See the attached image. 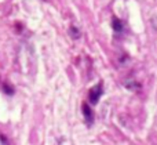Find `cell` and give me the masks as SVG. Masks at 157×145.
<instances>
[{"label":"cell","mask_w":157,"mask_h":145,"mask_svg":"<svg viewBox=\"0 0 157 145\" xmlns=\"http://www.w3.org/2000/svg\"><path fill=\"white\" fill-rule=\"evenodd\" d=\"M123 84H124L125 88H128V90H131V91H136V90H139V88H141L139 82H138V80H135V79H125Z\"/></svg>","instance_id":"cell-2"},{"label":"cell","mask_w":157,"mask_h":145,"mask_svg":"<svg viewBox=\"0 0 157 145\" xmlns=\"http://www.w3.org/2000/svg\"><path fill=\"white\" fill-rule=\"evenodd\" d=\"M69 32H71V35H72V37H73V39H78V37H80V32H78V29L76 26H71Z\"/></svg>","instance_id":"cell-5"},{"label":"cell","mask_w":157,"mask_h":145,"mask_svg":"<svg viewBox=\"0 0 157 145\" xmlns=\"http://www.w3.org/2000/svg\"><path fill=\"white\" fill-rule=\"evenodd\" d=\"M101 94H102V84H97L94 86L92 88H90V93H88V97H90V101L92 104H97L98 100H99Z\"/></svg>","instance_id":"cell-1"},{"label":"cell","mask_w":157,"mask_h":145,"mask_svg":"<svg viewBox=\"0 0 157 145\" xmlns=\"http://www.w3.org/2000/svg\"><path fill=\"white\" fill-rule=\"evenodd\" d=\"M112 25H113V29H114V30H117V32L123 30V22L120 21V19L113 18V22H112Z\"/></svg>","instance_id":"cell-4"},{"label":"cell","mask_w":157,"mask_h":145,"mask_svg":"<svg viewBox=\"0 0 157 145\" xmlns=\"http://www.w3.org/2000/svg\"><path fill=\"white\" fill-rule=\"evenodd\" d=\"M2 143H3V137L0 135V145H2Z\"/></svg>","instance_id":"cell-6"},{"label":"cell","mask_w":157,"mask_h":145,"mask_svg":"<svg viewBox=\"0 0 157 145\" xmlns=\"http://www.w3.org/2000/svg\"><path fill=\"white\" fill-rule=\"evenodd\" d=\"M83 113H84V118H86V122L87 123H92L94 120V115H92V111L90 109V107L87 104H83Z\"/></svg>","instance_id":"cell-3"}]
</instances>
